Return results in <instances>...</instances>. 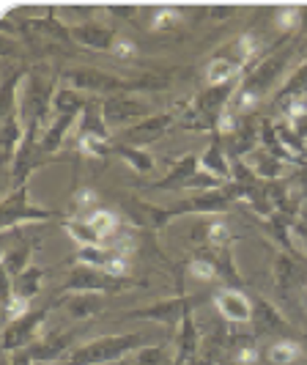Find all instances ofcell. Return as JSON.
Here are the masks:
<instances>
[{"label":"cell","instance_id":"6da1fadb","mask_svg":"<svg viewBox=\"0 0 307 365\" xmlns=\"http://www.w3.org/2000/svg\"><path fill=\"white\" fill-rule=\"evenodd\" d=\"M302 41H307V38H293L291 44L277 47V50H271L269 55H264L261 61H255L253 66L244 72L241 83H239V91L234 93V99H231L228 108L234 110V113H239V115H250V110H253L264 96L271 93L274 83L280 80V74L286 72V66L291 63V58L299 50Z\"/></svg>","mask_w":307,"mask_h":365},{"label":"cell","instance_id":"7a4b0ae2","mask_svg":"<svg viewBox=\"0 0 307 365\" xmlns=\"http://www.w3.org/2000/svg\"><path fill=\"white\" fill-rule=\"evenodd\" d=\"M61 80H63V86L77 88V91L108 93V96L132 91H165L170 86V77H162V74H145V77H137V80H129V77H115V74L93 69V66L66 69V72H61Z\"/></svg>","mask_w":307,"mask_h":365},{"label":"cell","instance_id":"3957f363","mask_svg":"<svg viewBox=\"0 0 307 365\" xmlns=\"http://www.w3.org/2000/svg\"><path fill=\"white\" fill-rule=\"evenodd\" d=\"M148 341L143 332H118V335H102L83 346H74L63 365H113L124 360L132 351H140Z\"/></svg>","mask_w":307,"mask_h":365},{"label":"cell","instance_id":"277c9868","mask_svg":"<svg viewBox=\"0 0 307 365\" xmlns=\"http://www.w3.org/2000/svg\"><path fill=\"white\" fill-rule=\"evenodd\" d=\"M55 91H58V77L44 74L38 66L28 69V77L19 91V115H22L25 127H31V124L41 127L44 115L53 110Z\"/></svg>","mask_w":307,"mask_h":365},{"label":"cell","instance_id":"5b68a950","mask_svg":"<svg viewBox=\"0 0 307 365\" xmlns=\"http://www.w3.org/2000/svg\"><path fill=\"white\" fill-rule=\"evenodd\" d=\"M271 280H274V289L280 294V299L288 308H296V294L305 292L307 286V258L277 250L274 264H271Z\"/></svg>","mask_w":307,"mask_h":365},{"label":"cell","instance_id":"8992f818","mask_svg":"<svg viewBox=\"0 0 307 365\" xmlns=\"http://www.w3.org/2000/svg\"><path fill=\"white\" fill-rule=\"evenodd\" d=\"M66 215L63 212H55V209H44V206H36L28 198V187H19V190H11L6 192L3 198V209H0V231L9 234L11 228H17L22 222H33V220H63Z\"/></svg>","mask_w":307,"mask_h":365},{"label":"cell","instance_id":"52a82bcc","mask_svg":"<svg viewBox=\"0 0 307 365\" xmlns=\"http://www.w3.org/2000/svg\"><path fill=\"white\" fill-rule=\"evenodd\" d=\"M55 160H58V157H47V154L41 151V146H38L36 124L25 127V140H22L17 157H14V163H11V168H9V187H6V192L19 190V187H28L31 173L38 170V168H44V165L55 163Z\"/></svg>","mask_w":307,"mask_h":365},{"label":"cell","instance_id":"ba28073f","mask_svg":"<svg viewBox=\"0 0 307 365\" xmlns=\"http://www.w3.org/2000/svg\"><path fill=\"white\" fill-rule=\"evenodd\" d=\"M135 283L129 277H115L93 267H80L74 264L66 280H63V292L66 294H121L129 292Z\"/></svg>","mask_w":307,"mask_h":365},{"label":"cell","instance_id":"9c48e42d","mask_svg":"<svg viewBox=\"0 0 307 365\" xmlns=\"http://www.w3.org/2000/svg\"><path fill=\"white\" fill-rule=\"evenodd\" d=\"M192 305H198V297H189V294H176L170 299H160V302H151L143 308H135L127 313V319L132 322H157L165 327H179L181 319L189 311H195Z\"/></svg>","mask_w":307,"mask_h":365},{"label":"cell","instance_id":"30bf717a","mask_svg":"<svg viewBox=\"0 0 307 365\" xmlns=\"http://www.w3.org/2000/svg\"><path fill=\"white\" fill-rule=\"evenodd\" d=\"M53 308H55V299L47 302V305H41V308H36V311H31L28 316H22L14 324H6V329H3V351L6 354H14V351H22V349H28L31 344H36L38 329L47 322V316H50Z\"/></svg>","mask_w":307,"mask_h":365},{"label":"cell","instance_id":"8fae6325","mask_svg":"<svg viewBox=\"0 0 307 365\" xmlns=\"http://www.w3.org/2000/svg\"><path fill=\"white\" fill-rule=\"evenodd\" d=\"M102 113H105V121L108 127H124V124H137L154 115V108L145 105L140 99L129 96V93H118V96H108L102 99Z\"/></svg>","mask_w":307,"mask_h":365},{"label":"cell","instance_id":"7c38bea8","mask_svg":"<svg viewBox=\"0 0 307 365\" xmlns=\"http://www.w3.org/2000/svg\"><path fill=\"white\" fill-rule=\"evenodd\" d=\"M74 264L80 267H93V269H102L115 277H127L129 269V258L121 247H113V245H99V247H80L72 256Z\"/></svg>","mask_w":307,"mask_h":365},{"label":"cell","instance_id":"4fadbf2b","mask_svg":"<svg viewBox=\"0 0 307 365\" xmlns=\"http://www.w3.org/2000/svg\"><path fill=\"white\" fill-rule=\"evenodd\" d=\"M118 203L127 209V215L132 220L129 222H135V225H140V228H148V231H162L167 228L176 215H173V209L170 206H157V203H148L143 198H135V195H121Z\"/></svg>","mask_w":307,"mask_h":365},{"label":"cell","instance_id":"5bb4252c","mask_svg":"<svg viewBox=\"0 0 307 365\" xmlns=\"http://www.w3.org/2000/svg\"><path fill=\"white\" fill-rule=\"evenodd\" d=\"M179 118L181 115L176 113V110L154 113L151 118L132 124V127L127 129V135H124V140H118V143L143 148V146H148V143H154V140H160L165 132H170V127H179Z\"/></svg>","mask_w":307,"mask_h":365},{"label":"cell","instance_id":"9a60e30c","mask_svg":"<svg viewBox=\"0 0 307 365\" xmlns=\"http://www.w3.org/2000/svg\"><path fill=\"white\" fill-rule=\"evenodd\" d=\"M200 170V160L195 151H187L181 154L176 163L170 165V170L160 176L157 182L148 184V190H160V192H187L189 190V182L198 176Z\"/></svg>","mask_w":307,"mask_h":365},{"label":"cell","instance_id":"2e32d148","mask_svg":"<svg viewBox=\"0 0 307 365\" xmlns=\"http://www.w3.org/2000/svg\"><path fill=\"white\" fill-rule=\"evenodd\" d=\"M261 115H241V124L236 129L234 135H228V138H222L225 140V151H228V157L231 160H244L247 154H255L258 148H261Z\"/></svg>","mask_w":307,"mask_h":365},{"label":"cell","instance_id":"e0dca14e","mask_svg":"<svg viewBox=\"0 0 307 365\" xmlns=\"http://www.w3.org/2000/svg\"><path fill=\"white\" fill-rule=\"evenodd\" d=\"M118 31L110 25L99 22H72V41L80 47H88L96 53H113V47L118 44Z\"/></svg>","mask_w":307,"mask_h":365},{"label":"cell","instance_id":"ac0fdd59","mask_svg":"<svg viewBox=\"0 0 307 365\" xmlns=\"http://www.w3.org/2000/svg\"><path fill=\"white\" fill-rule=\"evenodd\" d=\"M253 327L255 335H283L286 338L291 322L274 302L264 299V297H253Z\"/></svg>","mask_w":307,"mask_h":365},{"label":"cell","instance_id":"d6986e66","mask_svg":"<svg viewBox=\"0 0 307 365\" xmlns=\"http://www.w3.org/2000/svg\"><path fill=\"white\" fill-rule=\"evenodd\" d=\"M198 253H200V256H206L209 261H212V264H214L219 283H225L228 289H236V292H241V286H244V277H241L239 267H236L234 245H222V247H198Z\"/></svg>","mask_w":307,"mask_h":365},{"label":"cell","instance_id":"ffe728a7","mask_svg":"<svg viewBox=\"0 0 307 365\" xmlns=\"http://www.w3.org/2000/svg\"><path fill=\"white\" fill-rule=\"evenodd\" d=\"M214 305H217L219 316L231 324H244V322H253V299L244 292H236V289H219L214 294Z\"/></svg>","mask_w":307,"mask_h":365},{"label":"cell","instance_id":"44dd1931","mask_svg":"<svg viewBox=\"0 0 307 365\" xmlns=\"http://www.w3.org/2000/svg\"><path fill=\"white\" fill-rule=\"evenodd\" d=\"M189 239L192 242H198L200 247H222V245H234L236 237L234 231L228 228V222L225 217H200L198 225L189 231Z\"/></svg>","mask_w":307,"mask_h":365},{"label":"cell","instance_id":"7402d4cb","mask_svg":"<svg viewBox=\"0 0 307 365\" xmlns=\"http://www.w3.org/2000/svg\"><path fill=\"white\" fill-rule=\"evenodd\" d=\"M176 360L173 365H192L200 354V332L198 322H195V313L189 311L179 324V335H176Z\"/></svg>","mask_w":307,"mask_h":365},{"label":"cell","instance_id":"603a6c76","mask_svg":"<svg viewBox=\"0 0 307 365\" xmlns=\"http://www.w3.org/2000/svg\"><path fill=\"white\" fill-rule=\"evenodd\" d=\"M72 341H74V332H66V335H47V338H38L36 344H31V346L25 349L28 351V357L38 365H47V363H55V360H61L66 351H72Z\"/></svg>","mask_w":307,"mask_h":365},{"label":"cell","instance_id":"cb8c5ba5","mask_svg":"<svg viewBox=\"0 0 307 365\" xmlns=\"http://www.w3.org/2000/svg\"><path fill=\"white\" fill-rule=\"evenodd\" d=\"M77 138H102V140L113 138V129L108 127L105 113H102V99H90L85 110L80 113V118H77Z\"/></svg>","mask_w":307,"mask_h":365},{"label":"cell","instance_id":"d4e9b609","mask_svg":"<svg viewBox=\"0 0 307 365\" xmlns=\"http://www.w3.org/2000/svg\"><path fill=\"white\" fill-rule=\"evenodd\" d=\"M0 140H3V165L11 168L19 146H22V140H25V124H22L19 110L0 118Z\"/></svg>","mask_w":307,"mask_h":365},{"label":"cell","instance_id":"484cf974","mask_svg":"<svg viewBox=\"0 0 307 365\" xmlns=\"http://www.w3.org/2000/svg\"><path fill=\"white\" fill-rule=\"evenodd\" d=\"M33 250H38V237L25 239V242H17V245L6 247V253H3V272H6V277H9V283L17 280L19 274L31 267Z\"/></svg>","mask_w":307,"mask_h":365},{"label":"cell","instance_id":"4316f807","mask_svg":"<svg viewBox=\"0 0 307 365\" xmlns=\"http://www.w3.org/2000/svg\"><path fill=\"white\" fill-rule=\"evenodd\" d=\"M200 168L209 170V173H214L222 182H231L234 163H231V157H228V151H225V140H222L219 135H214L209 148L200 154Z\"/></svg>","mask_w":307,"mask_h":365},{"label":"cell","instance_id":"83f0119b","mask_svg":"<svg viewBox=\"0 0 307 365\" xmlns=\"http://www.w3.org/2000/svg\"><path fill=\"white\" fill-rule=\"evenodd\" d=\"M77 118H80V115H55L53 124L44 129V135L38 138V146H41V151H44L47 157H53V154H58V151L63 148L66 135L72 132V127L77 124Z\"/></svg>","mask_w":307,"mask_h":365},{"label":"cell","instance_id":"f1b7e54d","mask_svg":"<svg viewBox=\"0 0 307 365\" xmlns=\"http://www.w3.org/2000/svg\"><path fill=\"white\" fill-rule=\"evenodd\" d=\"M288 99H302V102H307V53H305V58H302V63H299V66L293 69V74L286 80V86L271 96V108H277V105H283V102H288Z\"/></svg>","mask_w":307,"mask_h":365},{"label":"cell","instance_id":"f546056e","mask_svg":"<svg viewBox=\"0 0 307 365\" xmlns=\"http://www.w3.org/2000/svg\"><path fill=\"white\" fill-rule=\"evenodd\" d=\"M105 311V294H66V313L72 319H90Z\"/></svg>","mask_w":307,"mask_h":365},{"label":"cell","instance_id":"4dcf8cb0","mask_svg":"<svg viewBox=\"0 0 307 365\" xmlns=\"http://www.w3.org/2000/svg\"><path fill=\"white\" fill-rule=\"evenodd\" d=\"M44 280H47V272L41 269V267H36V264H31L25 272L19 274L17 280H11L9 283V292L17 294V297H22V299H33L41 289H44Z\"/></svg>","mask_w":307,"mask_h":365},{"label":"cell","instance_id":"1f68e13d","mask_svg":"<svg viewBox=\"0 0 307 365\" xmlns=\"http://www.w3.org/2000/svg\"><path fill=\"white\" fill-rule=\"evenodd\" d=\"M244 72L236 66L231 58H222V55H214L209 63H206V86H222V83H231V80H241Z\"/></svg>","mask_w":307,"mask_h":365},{"label":"cell","instance_id":"d6a6232c","mask_svg":"<svg viewBox=\"0 0 307 365\" xmlns=\"http://www.w3.org/2000/svg\"><path fill=\"white\" fill-rule=\"evenodd\" d=\"M113 154L115 157H121L124 163L135 170V173H140V176H145V173H151L154 170V154H148L145 148H137V146H127V143H113Z\"/></svg>","mask_w":307,"mask_h":365},{"label":"cell","instance_id":"836d02e7","mask_svg":"<svg viewBox=\"0 0 307 365\" xmlns=\"http://www.w3.org/2000/svg\"><path fill=\"white\" fill-rule=\"evenodd\" d=\"M61 228H63V231L72 237V242H77L80 247H99V245H105V239L90 228V222L85 217H63L61 220Z\"/></svg>","mask_w":307,"mask_h":365},{"label":"cell","instance_id":"e575fe53","mask_svg":"<svg viewBox=\"0 0 307 365\" xmlns=\"http://www.w3.org/2000/svg\"><path fill=\"white\" fill-rule=\"evenodd\" d=\"M88 102L90 99H85V93L83 91L69 88V86H61V88L55 91L53 110H55V115H80Z\"/></svg>","mask_w":307,"mask_h":365},{"label":"cell","instance_id":"d590c367","mask_svg":"<svg viewBox=\"0 0 307 365\" xmlns=\"http://www.w3.org/2000/svg\"><path fill=\"white\" fill-rule=\"evenodd\" d=\"M302 14H305V6H286L274 11V25L286 41H293L296 34H302Z\"/></svg>","mask_w":307,"mask_h":365},{"label":"cell","instance_id":"8d00e7d4","mask_svg":"<svg viewBox=\"0 0 307 365\" xmlns=\"http://www.w3.org/2000/svg\"><path fill=\"white\" fill-rule=\"evenodd\" d=\"M85 220L90 222V228L105 239V245H108V239L118 237V231H121V225H124V220L118 217L115 212H110V209H96V212H90Z\"/></svg>","mask_w":307,"mask_h":365},{"label":"cell","instance_id":"74e56055","mask_svg":"<svg viewBox=\"0 0 307 365\" xmlns=\"http://www.w3.org/2000/svg\"><path fill=\"white\" fill-rule=\"evenodd\" d=\"M302 354H305L302 346L296 341H291V338H277L269 346V351H266L271 365H293L302 360Z\"/></svg>","mask_w":307,"mask_h":365},{"label":"cell","instance_id":"f35d334b","mask_svg":"<svg viewBox=\"0 0 307 365\" xmlns=\"http://www.w3.org/2000/svg\"><path fill=\"white\" fill-rule=\"evenodd\" d=\"M255 154H258V160H255L253 170L261 176V182H277V179H283L286 163H280V160H277L274 154H269L266 148H258Z\"/></svg>","mask_w":307,"mask_h":365},{"label":"cell","instance_id":"ab89813d","mask_svg":"<svg viewBox=\"0 0 307 365\" xmlns=\"http://www.w3.org/2000/svg\"><path fill=\"white\" fill-rule=\"evenodd\" d=\"M181 25V9L176 6H157L151 9V31L154 34H167Z\"/></svg>","mask_w":307,"mask_h":365},{"label":"cell","instance_id":"60d3db41","mask_svg":"<svg viewBox=\"0 0 307 365\" xmlns=\"http://www.w3.org/2000/svg\"><path fill=\"white\" fill-rule=\"evenodd\" d=\"M77 151L93 157V160H108L113 154V140H102V138H77Z\"/></svg>","mask_w":307,"mask_h":365},{"label":"cell","instance_id":"b9f144b4","mask_svg":"<svg viewBox=\"0 0 307 365\" xmlns=\"http://www.w3.org/2000/svg\"><path fill=\"white\" fill-rule=\"evenodd\" d=\"M187 269H189V274H192L195 280H200V283H217V280H219L214 264H212L206 256H200V253H195V256L189 258Z\"/></svg>","mask_w":307,"mask_h":365},{"label":"cell","instance_id":"7bdbcfd3","mask_svg":"<svg viewBox=\"0 0 307 365\" xmlns=\"http://www.w3.org/2000/svg\"><path fill=\"white\" fill-rule=\"evenodd\" d=\"M28 299H22V297H17V294L6 292V324H14V322H19L22 316H28Z\"/></svg>","mask_w":307,"mask_h":365},{"label":"cell","instance_id":"ee69618b","mask_svg":"<svg viewBox=\"0 0 307 365\" xmlns=\"http://www.w3.org/2000/svg\"><path fill=\"white\" fill-rule=\"evenodd\" d=\"M167 363V349L165 346H143L135 354L132 365H165Z\"/></svg>","mask_w":307,"mask_h":365},{"label":"cell","instance_id":"f6af8a7d","mask_svg":"<svg viewBox=\"0 0 307 365\" xmlns=\"http://www.w3.org/2000/svg\"><path fill=\"white\" fill-rule=\"evenodd\" d=\"M258 360H261V351H258L253 341H247V344H241L236 349V363L239 365H255Z\"/></svg>","mask_w":307,"mask_h":365},{"label":"cell","instance_id":"bcb514c9","mask_svg":"<svg viewBox=\"0 0 307 365\" xmlns=\"http://www.w3.org/2000/svg\"><path fill=\"white\" fill-rule=\"evenodd\" d=\"M137 53V47H135V41H129V38H118V44H115V47H113V58H115V61H129V58H132V55Z\"/></svg>","mask_w":307,"mask_h":365},{"label":"cell","instance_id":"7dc6e473","mask_svg":"<svg viewBox=\"0 0 307 365\" xmlns=\"http://www.w3.org/2000/svg\"><path fill=\"white\" fill-rule=\"evenodd\" d=\"M291 184L296 187V192L302 195L307 201V165H302V168H296V173H293V179H291Z\"/></svg>","mask_w":307,"mask_h":365},{"label":"cell","instance_id":"c3c4849f","mask_svg":"<svg viewBox=\"0 0 307 365\" xmlns=\"http://www.w3.org/2000/svg\"><path fill=\"white\" fill-rule=\"evenodd\" d=\"M293 237L302 242V250L307 256V212H302V217L293 222Z\"/></svg>","mask_w":307,"mask_h":365},{"label":"cell","instance_id":"681fc988","mask_svg":"<svg viewBox=\"0 0 307 365\" xmlns=\"http://www.w3.org/2000/svg\"><path fill=\"white\" fill-rule=\"evenodd\" d=\"M236 11V6H222V9H206V14H212L214 19H228V17H234Z\"/></svg>","mask_w":307,"mask_h":365},{"label":"cell","instance_id":"f907efd6","mask_svg":"<svg viewBox=\"0 0 307 365\" xmlns=\"http://www.w3.org/2000/svg\"><path fill=\"white\" fill-rule=\"evenodd\" d=\"M110 17H124V19H132L135 17V9L132 6H110L108 9Z\"/></svg>","mask_w":307,"mask_h":365},{"label":"cell","instance_id":"816d5d0a","mask_svg":"<svg viewBox=\"0 0 307 365\" xmlns=\"http://www.w3.org/2000/svg\"><path fill=\"white\" fill-rule=\"evenodd\" d=\"M11 365H38V363H33V360L28 357V351L22 349V351H14V354H11Z\"/></svg>","mask_w":307,"mask_h":365},{"label":"cell","instance_id":"f5cc1de1","mask_svg":"<svg viewBox=\"0 0 307 365\" xmlns=\"http://www.w3.org/2000/svg\"><path fill=\"white\" fill-rule=\"evenodd\" d=\"M299 338H302V346L307 349V313H302V324H299Z\"/></svg>","mask_w":307,"mask_h":365},{"label":"cell","instance_id":"db71d44e","mask_svg":"<svg viewBox=\"0 0 307 365\" xmlns=\"http://www.w3.org/2000/svg\"><path fill=\"white\" fill-rule=\"evenodd\" d=\"M302 38H307V9L305 14H302Z\"/></svg>","mask_w":307,"mask_h":365},{"label":"cell","instance_id":"11a10c76","mask_svg":"<svg viewBox=\"0 0 307 365\" xmlns=\"http://www.w3.org/2000/svg\"><path fill=\"white\" fill-rule=\"evenodd\" d=\"M305 302H307V286H305Z\"/></svg>","mask_w":307,"mask_h":365},{"label":"cell","instance_id":"9f6ffc18","mask_svg":"<svg viewBox=\"0 0 307 365\" xmlns=\"http://www.w3.org/2000/svg\"><path fill=\"white\" fill-rule=\"evenodd\" d=\"M305 365H307V363H305Z\"/></svg>","mask_w":307,"mask_h":365}]
</instances>
